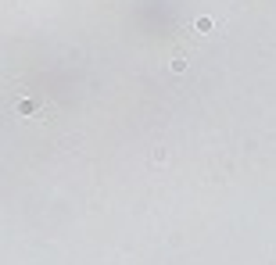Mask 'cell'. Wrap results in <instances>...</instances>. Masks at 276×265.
<instances>
[{"mask_svg": "<svg viewBox=\"0 0 276 265\" xmlns=\"http://www.w3.org/2000/svg\"><path fill=\"white\" fill-rule=\"evenodd\" d=\"M18 112H22V115H33L36 104H33V100H18Z\"/></svg>", "mask_w": 276, "mask_h": 265, "instance_id": "6da1fadb", "label": "cell"}, {"mask_svg": "<svg viewBox=\"0 0 276 265\" xmlns=\"http://www.w3.org/2000/svg\"><path fill=\"white\" fill-rule=\"evenodd\" d=\"M183 68H187V58L176 54V58H172V72H183Z\"/></svg>", "mask_w": 276, "mask_h": 265, "instance_id": "7a4b0ae2", "label": "cell"}]
</instances>
